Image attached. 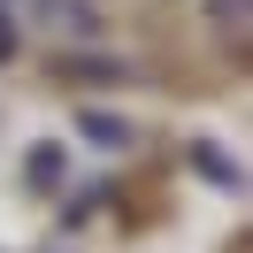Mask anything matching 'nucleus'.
Returning <instances> with one entry per match:
<instances>
[{"mask_svg": "<svg viewBox=\"0 0 253 253\" xmlns=\"http://www.w3.org/2000/svg\"><path fill=\"white\" fill-rule=\"evenodd\" d=\"M207 8H215V16L230 23V31H238V23H246V0H207Z\"/></svg>", "mask_w": 253, "mask_h": 253, "instance_id": "obj_1", "label": "nucleus"}, {"mask_svg": "<svg viewBox=\"0 0 253 253\" xmlns=\"http://www.w3.org/2000/svg\"><path fill=\"white\" fill-rule=\"evenodd\" d=\"M16 54V23H8V8H0V62Z\"/></svg>", "mask_w": 253, "mask_h": 253, "instance_id": "obj_2", "label": "nucleus"}]
</instances>
